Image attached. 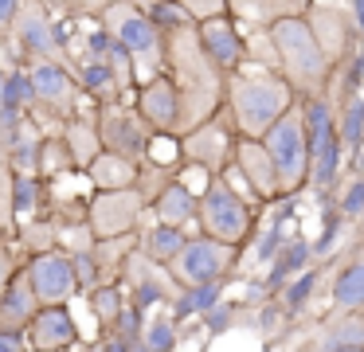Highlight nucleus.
Returning a JSON list of instances; mask_svg holds the SVG:
<instances>
[{
    "label": "nucleus",
    "instance_id": "obj_1",
    "mask_svg": "<svg viewBox=\"0 0 364 352\" xmlns=\"http://www.w3.org/2000/svg\"><path fill=\"white\" fill-rule=\"evenodd\" d=\"M298 106V90L267 63H247L243 70L223 78L220 114L239 137H262L282 114Z\"/></svg>",
    "mask_w": 364,
    "mask_h": 352
},
{
    "label": "nucleus",
    "instance_id": "obj_2",
    "mask_svg": "<svg viewBox=\"0 0 364 352\" xmlns=\"http://www.w3.org/2000/svg\"><path fill=\"white\" fill-rule=\"evenodd\" d=\"M262 39L270 43V59L274 70L301 94H329L333 90V63L325 55V47L317 43L314 23L306 12L278 16L262 28Z\"/></svg>",
    "mask_w": 364,
    "mask_h": 352
},
{
    "label": "nucleus",
    "instance_id": "obj_3",
    "mask_svg": "<svg viewBox=\"0 0 364 352\" xmlns=\"http://www.w3.org/2000/svg\"><path fill=\"white\" fill-rule=\"evenodd\" d=\"M262 211H267V203H247L243 196H235L215 176L196 203V235H208V239H220L228 247L247 250V242L259 231Z\"/></svg>",
    "mask_w": 364,
    "mask_h": 352
},
{
    "label": "nucleus",
    "instance_id": "obj_4",
    "mask_svg": "<svg viewBox=\"0 0 364 352\" xmlns=\"http://www.w3.org/2000/svg\"><path fill=\"white\" fill-rule=\"evenodd\" d=\"M95 16H98V23L137 59V75H141V67L149 70V75H157V70L165 67V36L157 31V23L149 20V12H145L141 4H134V0H114V4L95 8Z\"/></svg>",
    "mask_w": 364,
    "mask_h": 352
},
{
    "label": "nucleus",
    "instance_id": "obj_5",
    "mask_svg": "<svg viewBox=\"0 0 364 352\" xmlns=\"http://www.w3.org/2000/svg\"><path fill=\"white\" fill-rule=\"evenodd\" d=\"M259 141L270 153V164H274V176H278V192L282 196L286 192H306L309 188V137H306L298 106L278 117Z\"/></svg>",
    "mask_w": 364,
    "mask_h": 352
},
{
    "label": "nucleus",
    "instance_id": "obj_6",
    "mask_svg": "<svg viewBox=\"0 0 364 352\" xmlns=\"http://www.w3.org/2000/svg\"><path fill=\"white\" fill-rule=\"evenodd\" d=\"M243 258L239 247H228L220 239H208V235H188L184 250L168 262L176 286H204V282H231L235 278V266Z\"/></svg>",
    "mask_w": 364,
    "mask_h": 352
},
{
    "label": "nucleus",
    "instance_id": "obj_7",
    "mask_svg": "<svg viewBox=\"0 0 364 352\" xmlns=\"http://www.w3.org/2000/svg\"><path fill=\"white\" fill-rule=\"evenodd\" d=\"M149 219V200L141 188H118V192H95L87 200V223L95 239H118L137 235Z\"/></svg>",
    "mask_w": 364,
    "mask_h": 352
},
{
    "label": "nucleus",
    "instance_id": "obj_8",
    "mask_svg": "<svg viewBox=\"0 0 364 352\" xmlns=\"http://www.w3.org/2000/svg\"><path fill=\"white\" fill-rule=\"evenodd\" d=\"M247 23H239L235 16H212V20L196 23V43L204 51V59L220 70L223 78L243 70L251 63V39H247Z\"/></svg>",
    "mask_w": 364,
    "mask_h": 352
},
{
    "label": "nucleus",
    "instance_id": "obj_9",
    "mask_svg": "<svg viewBox=\"0 0 364 352\" xmlns=\"http://www.w3.org/2000/svg\"><path fill=\"white\" fill-rule=\"evenodd\" d=\"M122 289H126V302L137 305L141 313H157L168 309V302L176 297V282L168 274V266H157L153 258H145L141 250H129V258L122 262Z\"/></svg>",
    "mask_w": 364,
    "mask_h": 352
},
{
    "label": "nucleus",
    "instance_id": "obj_10",
    "mask_svg": "<svg viewBox=\"0 0 364 352\" xmlns=\"http://www.w3.org/2000/svg\"><path fill=\"white\" fill-rule=\"evenodd\" d=\"M24 278L40 305H71V297L82 294L79 278H75L71 250H63V247L24 258Z\"/></svg>",
    "mask_w": 364,
    "mask_h": 352
},
{
    "label": "nucleus",
    "instance_id": "obj_11",
    "mask_svg": "<svg viewBox=\"0 0 364 352\" xmlns=\"http://www.w3.org/2000/svg\"><path fill=\"white\" fill-rule=\"evenodd\" d=\"M4 39L12 43L16 59H24V63L63 59L59 39H55V20H51L48 4H40V0H24V4H20V12H16V20H12V28ZM4 39H0V43H4Z\"/></svg>",
    "mask_w": 364,
    "mask_h": 352
},
{
    "label": "nucleus",
    "instance_id": "obj_12",
    "mask_svg": "<svg viewBox=\"0 0 364 352\" xmlns=\"http://www.w3.org/2000/svg\"><path fill=\"white\" fill-rule=\"evenodd\" d=\"M28 75H32L36 106L48 110V114L59 117V122H67V117L75 114V102L82 98L75 67L63 63V59H40V63H28Z\"/></svg>",
    "mask_w": 364,
    "mask_h": 352
},
{
    "label": "nucleus",
    "instance_id": "obj_13",
    "mask_svg": "<svg viewBox=\"0 0 364 352\" xmlns=\"http://www.w3.org/2000/svg\"><path fill=\"white\" fill-rule=\"evenodd\" d=\"M235 141H239V133L231 129V122H228L223 114H215V117H208V122H200L196 129L181 133L184 161H188V164H200V169L215 172V176H220V172L231 164Z\"/></svg>",
    "mask_w": 364,
    "mask_h": 352
},
{
    "label": "nucleus",
    "instance_id": "obj_14",
    "mask_svg": "<svg viewBox=\"0 0 364 352\" xmlns=\"http://www.w3.org/2000/svg\"><path fill=\"white\" fill-rule=\"evenodd\" d=\"M134 110L141 114V122L149 125L153 133H181L184 102H181V86L173 82L168 70H157V75H149L137 86Z\"/></svg>",
    "mask_w": 364,
    "mask_h": 352
},
{
    "label": "nucleus",
    "instance_id": "obj_15",
    "mask_svg": "<svg viewBox=\"0 0 364 352\" xmlns=\"http://www.w3.org/2000/svg\"><path fill=\"white\" fill-rule=\"evenodd\" d=\"M98 137H102V149H110V153L129 156V161H145L153 129L141 122V114L134 106L114 102V106L98 110Z\"/></svg>",
    "mask_w": 364,
    "mask_h": 352
},
{
    "label": "nucleus",
    "instance_id": "obj_16",
    "mask_svg": "<svg viewBox=\"0 0 364 352\" xmlns=\"http://www.w3.org/2000/svg\"><path fill=\"white\" fill-rule=\"evenodd\" d=\"M28 348H48V352H75L82 341L79 321H75L71 305H40L24 333Z\"/></svg>",
    "mask_w": 364,
    "mask_h": 352
},
{
    "label": "nucleus",
    "instance_id": "obj_17",
    "mask_svg": "<svg viewBox=\"0 0 364 352\" xmlns=\"http://www.w3.org/2000/svg\"><path fill=\"white\" fill-rule=\"evenodd\" d=\"M231 164L243 172V180L255 188L262 203H274L278 196V176H274V164H270V153L262 149L259 137H239L235 141V153H231Z\"/></svg>",
    "mask_w": 364,
    "mask_h": 352
},
{
    "label": "nucleus",
    "instance_id": "obj_18",
    "mask_svg": "<svg viewBox=\"0 0 364 352\" xmlns=\"http://www.w3.org/2000/svg\"><path fill=\"white\" fill-rule=\"evenodd\" d=\"M196 196L181 184V180H168L161 184V192L149 200V223H168V227H184L188 235H196Z\"/></svg>",
    "mask_w": 364,
    "mask_h": 352
},
{
    "label": "nucleus",
    "instance_id": "obj_19",
    "mask_svg": "<svg viewBox=\"0 0 364 352\" xmlns=\"http://www.w3.org/2000/svg\"><path fill=\"white\" fill-rule=\"evenodd\" d=\"M333 313H364V247L353 250L329 278Z\"/></svg>",
    "mask_w": 364,
    "mask_h": 352
},
{
    "label": "nucleus",
    "instance_id": "obj_20",
    "mask_svg": "<svg viewBox=\"0 0 364 352\" xmlns=\"http://www.w3.org/2000/svg\"><path fill=\"white\" fill-rule=\"evenodd\" d=\"M317 258H314V242H309V235H301V231H294L290 239H286V247L274 255V262L262 270V282H267V294L270 297H278V289L286 286V282L294 278V274H301V270H309Z\"/></svg>",
    "mask_w": 364,
    "mask_h": 352
},
{
    "label": "nucleus",
    "instance_id": "obj_21",
    "mask_svg": "<svg viewBox=\"0 0 364 352\" xmlns=\"http://www.w3.org/2000/svg\"><path fill=\"white\" fill-rule=\"evenodd\" d=\"M36 313H40V302H36L32 286H28V278H24V266H20V274L9 282V289L0 294V333L24 336Z\"/></svg>",
    "mask_w": 364,
    "mask_h": 352
},
{
    "label": "nucleus",
    "instance_id": "obj_22",
    "mask_svg": "<svg viewBox=\"0 0 364 352\" xmlns=\"http://www.w3.org/2000/svg\"><path fill=\"white\" fill-rule=\"evenodd\" d=\"M82 172L90 176L95 192H118V188H137L141 161H129V156H118V153H110V149H102Z\"/></svg>",
    "mask_w": 364,
    "mask_h": 352
},
{
    "label": "nucleus",
    "instance_id": "obj_23",
    "mask_svg": "<svg viewBox=\"0 0 364 352\" xmlns=\"http://www.w3.org/2000/svg\"><path fill=\"white\" fill-rule=\"evenodd\" d=\"M63 145L71 153V164L75 169H87L98 153H102V137H98V114H71L63 122Z\"/></svg>",
    "mask_w": 364,
    "mask_h": 352
},
{
    "label": "nucleus",
    "instance_id": "obj_24",
    "mask_svg": "<svg viewBox=\"0 0 364 352\" xmlns=\"http://www.w3.org/2000/svg\"><path fill=\"white\" fill-rule=\"evenodd\" d=\"M228 297V282H204V286H184L176 289V297L168 302V317L176 325H188V321H200L212 305H220Z\"/></svg>",
    "mask_w": 364,
    "mask_h": 352
},
{
    "label": "nucleus",
    "instance_id": "obj_25",
    "mask_svg": "<svg viewBox=\"0 0 364 352\" xmlns=\"http://www.w3.org/2000/svg\"><path fill=\"white\" fill-rule=\"evenodd\" d=\"M12 215H16V223H24V219L40 215V211H51L55 203H51V192H48V180L40 176V172H12Z\"/></svg>",
    "mask_w": 364,
    "mask_h": 352
},
{
    "label": "nucleus",
    "instance_id": "obj_26",
    "mask_svg": "<svg viewBox=\"0 0 364 352\" xmlns=\"http://www.w3.org/2000/svg\"><path fill=\"white\" fill-rule=\"evenodd\" d=\"M314 348L317 352L364 348V313H333V317H325L314 333Z\"/></svg>",
    "mask_w": 364,
    "mask_h": 352
},
{
    "label": "nucleus",
    "instance_id": "obj_27",
    "mask_svg": "<svg viewBox=\"0 0 364 352\" xmlns=\"http://www.w3.org/2000/svg\"><path fill=\"white\" fill-rule=\"evenodd\" d=\"M317 0H228V12L247 28H267L278 16H294V12H309Z\"/></svg>",
    "mask_w": 364,
    "mask_h": 352
},
{
    "label": "nucleus",
    "instance_id": "obj_28",
    "mask_svg": "<svg viewBox=\"0 0 364 352\" xmlns=\"http://www.w3.org/2000/svg\"><path fill=\"white\" fill-rule=\"evenodd\" d=\"M59 231H63V223H59L55 208H51V211H40V215L24 219V223L16 227V250H20L24 258L43 255V250H55V247H59Z\"/></svg>",
    "mask_w": 364,
    "mask_h": 352
},
{
    "label": "nucleus",
    "instance_id": "obj_29",
    "mask_svg": "<svg viewBox=\"0 0 364 352\" xmlns=\"http://www.w3.org/2000/svg\"><path fill=\"white\" fill-rule=\"evenodd\" d=\"M321 274H325V262H314L309 270L294 274V278L286 282L282 289H278V297H274V302L286 309V317H290V321H298L301 313H306L309 305H314L317 289H321Z\"/></svg>",
    "mask_w": 364,
    "mask_h": 352
},
{
    "label": "nucleus",
    "instance_id": "obj_30",
    "mask_svg": "<svg viewBox=\"0 0 364 352\" xmlns=\"http://www.w3.org/2000/svg\"><path fill=\"white\" fill-rule=\"evenodd\" d=\"M184 242H188V231H184V227H168V223H149L137 235V250H141L145 258H153L157 266L173 262L184 250Z\"/></svg>",
    "mask_w": 364,
    "mask_h": 352
},
{
    "label": "nucleus",
    "instance_id": "obj_31",
    "mask_svg": "<svg viewBox=\"0 0 364 352\" xmlns=\"http://www.w3.org/2000/svg\"><path fill=\"white\" fill-rule=\"evenodd\" d=\"M267 215V211H262ZM294 231H301L298 223H278V219H259V231H255V239L247 242V250H251V266L255 270H267L270 262H274V255L286 247V239H290Z\"/></svg>",
    "mask_w": 364,
    "mask_h": 352
},
{
    "label": "nucleus",
    "instance_id": "obj_32",
    "mask_svg": "<svg viewBox=\"0 0 364 352\" xmlns=\"http://www.w3.org/2000/svg\"><path fill=\"white\" fill-rule=\"evenodd\" d=\"M82 297H87V309L98 321V329H110L118 321V313L126 309V289H122V282H102V286L87 289Z\"/></svg>",
    "mask_w": 364,
    "mask_h": 352
},
{
    "label": "nucleus",
    "instance_id": "obj_33",
    "mask_svg": "<svg viewBox=\"0 0 364 352\" xmlns=\"http://www.w3.org/2000/svg\"><path fill=\"white\" fill-rule=\"evenodd\" d=\"M317 211H321V231H317V239H309V242H314V258H317V262L329 266V258L337 255V247L345 242V227L348 223H345V215L337 211V200L321 203Z\"/></svg>",
    "mask_w": 364,
    "mask_h": 352
},
{
    "label": "nucleus",
    "instance_id": "obj_34",
    "mask_svg": "<svg viewBox=\"0 0 364 352\" xmlns=\"http://www.w3.org/2000/svg\"><path fill=\"white\" fill-rule=\"evenodd\" d=\"M247 317H251V309H247L243 302H235V297H223V302L212 305V309H208L204 317L196 321V325H200V336H204V341H215V336L231 333V329H235L239 321H247Z\"/></svg>",
    "mask_w": 364,
    "mask_h": 352
},
{
    "label": "nucleus",
    "instance_id": "obj_35",
    "mask_svg": "<svg viewBox=\"0 0 364 352\" xmlns=\"http://www.w3.org/2000/svg\"><path fill=\"white\" fill-rule=\"evenodd\" d=\"M184 341V329L168 317V309H157L145 317V329H141V344L153 352H176Z\"/></svg>",
    "mask_w": 364,
    "mask_h": 352
},
{
    "label": "nucleus",
    "instance_id": "obj_36",
    "mask_svg": "<svg viewBox=\"0 0 364 352\" xmlns=\"http://www.w3.org/2000/svg\"><path fill=\"white\" fill-rule=\"evenodd\" d=\"M145 164L161 172H173L184 164V149H181V133H153L149 137V149H145Z\"/></svg>",
    "mask_w": 364,
    "mask_h": 352
},
{
    "label": "nucleus",
    "instance_id": "obj_37",
    "mask_svg": "<svg viewBox=\"0 0 364 352\" xmlns=\"http://www.w3.org/2000/svg\"><path fill=\"white\" fill-rule=\"evenodd\" d=\"M0 102L4 106H16V110H36V90H32V75L28 67H12L4 70V86H0Z\"/></svg>",
    "mask_w": 364,
    "mask_h": 352
},
{
    "label": "nucleus",
    "instance_id": "obj_38",
    "mask_svg": "<svg viewBox=\"0 0 364 352\" xmlns=\"http://www.w3.org/2000/svg\"><path fill=\"white\" fill-rule=\"evenodd\" d=\"M247 325H251L262 341H278V336L286 333V325H290V317H286V309L274 302V297H270V302L255 305L251 317H247Z\"/></svg>",
    "mask_w": 364,
    "mask_h": 352
},
{
    "label": "nucleus",
    "instance_id": "obj_39",
    "mask_svg": "<svg viewBox=\"0 0 364 352\" xmlns=\"http://www.w3.org/2000/svg\"><path fill=\"white\" fill-rule=\"evenodd\" d=\"M337 94L341 98V106L345 102H353V98H360L364 94V47L356 43L353 47V55L345 59V70H341V82H337V90H329V98Z\"/></svg>",
    "mask_w": 364,
    "mask_h": 352
},
{
    "label": "nucleus",
    "instance_id": "obj_40",
    "mask_svg": "<svg viewBox=\"0 0 364 352\" xmlns=\"http://www.w3.org/2000/svg\"><path fill=\"white\" fill-rule=\"evenodd\" d=\"M141 8L149 12V20L157 23L161 36H168V31H181V28H192V23H196L181 4H176V0H149V4H141Z\"/></svg>",
    "mask_w": 364,
    "mask_h": 352
},
{
    "label": "nucleus",
    "instance_id": "obj_41",
    "mask_svg": "<svg viewBox=\"0 0 364 352\" xmlns=\"http://www.w3.org/2000/svg\"><path fill=\"white\" fill-rule=\"evenodd\" d=\"M337 211L345 215V223H356L364 211V172L360 176H348L345 184L337 188Z\"/></svg>",
    "mask_w": 364,
    "mask_h": 352
},
{
    "label": "nucleus",
    "instance_id": "obj_42",
    "mask_svg": "<svg viewBox=\"0 0 364 352\" xmlns=\"http://www.w3.org/2000/svg\"><path fill=\"white\" fill-rule=\"evenodd\" d=\"M145 317H149V313H141L137 305L126 302V309L118 313V321H114L110 329H98V333H114V336H122L126 344H137L141 341V329H145Z\"/></svg>",
    "mask_w": 364,
    "mask_h": 352
},
{
    "label": "nucleus",
    "instance_id": "obj_43",
    "mask_svg": "<svg viewBox=\"0 0 364 352\" xmlns=\"http://www.w3.org/2000/svg\"><path fill=\"white\" fill-rule=\"evenodd\" d=\"M20 266H24V255L16 250V242L0 239V294H4V289H9V282L20 274Z\"/></svg>",
    "mask_w": 364,
    "mask_h": 352
},
{
    "label": "nucleus",
    "instance_id": "obj_44",
    "mask_svg": "<svg viewBox=\"0 0 364 352\" xmlns=\"http://www.w3.org/2000/svg\"><path fill=\"white\" fill-rule=\"evenodd\" d=\"M176 4H181L196 23L200 20H212V16H231L228 12V0H176Z\"/></svg>",
    "mask_w": 364,
    "mask_h": 352
},
{
    "label": "nucleus",
    "instance_id": "obj_45",
    "mask_svg": "<svg viewBox=\"0 0 364 352\" xmlns=\"http://www.w3.org/2000/svg\"><path fill=\"white\" fill-rule=\"evenodd\" d=\"M82 47H87V59H106V51L114 47V36L102 28V23H95V28L82 36Z\"/></svg>",
    "mask_w": 364,
    "mask_h": 352
},
{
    "label": "nucleus",
    "instance_id": "obj_46",
    "mask_svg": "<svg viewBox=\"0 0 364 352\" xmlns=\"http://www.w3.org/2000/svg\"><path fill=\"white\" fill-rule=\"evenodd\" d=\"M20 4H24V0H0V39L9 36V28H12V20H16Z\"/></svg>",
    "mask_w": 364,
    "mask_h": 352
},
{
    "label": "nucleus",
    "instance_id": "obj_47",
    "mask_svg": "<svg viewBox=\"0 0 364 352\" xmlns=\"http://www.w3.org/2000/svg\"><path fill=\"white\" fill-rule=\"evenodd\" d=\"M345 16H348V23H353V31L364 39V0H348V4H345Z\"/></svg>",
    "mask_w": 364,
    "mask_h": 352
},
{
    "label": "nucleus",
    "instance_id": "obj_48",
    "mask_svg": "<svg viewBox=\"0 0 364 352\" xmlns=\"http://www.w3.org/2000/svg\"><path fill=\"white\" fill-rule=\"evenodd\" d=\"M0 352H28V341L16 333H0Z\"/></svg>",
    "mask_w": 364,
    "mask_h": 352
},
{
    "label": "nucleus",
    "instance_id": "obj_49",
    "mask_svg": "<svg viewBox=\"0 0 364 352\" xmlns=\"http://www.w3.org/2000/svg\"><path fill=\"white\" fill-rule=\"evenodd\" d=\"M129 352H153V348H145V344L137 341V344H129Z\"/></svg>",
    "mask_w": 364,
    "mask_h": 352
},
{
    "label": "nucleus",
    "instance_id": "obj_50",
    "mask_svg": "<svg viewBox=\"0 0 364 352\" xmlns=\"http://www.w3.org/2000/svg\"><path fill=\"white\" fill-rule=\"evenodd\" d=\"M356 235L364 239V211H360V219H356Z\"/></svg>",
    "mask_w": 364,
    "mask_h": 352
},
{
    "label": "nucleus",
    "instance_id": "obj_51",
    "mask_svg": "<svg viewBox=\"0 0 364 352\" xmlns=\"http://www.w3.org/2000/svg\"><path fill=\"white\" fill-rule=\"evenodd\" d=\"M329 352H364V348H329Z\"/></svg>",
    "mask_w": 364,
    "mask_h": 352
},
{
    "label": "nucleus",
    "instance_id": "obj_52",
    "mask_svg": "<svg viewBox=\"0 0 364 352\" xmlns=\"http://www.w3.org/2000/svg\"><path fill=\"white\" fill-rule=\"evenodd\" d=\"M0 86H4V67H0ZM0 106H4V102H0Z\"/></svg>",
    "mask_w": 364,
    "mask_h": 352
},
{
    "label": "nucleus",
    "instance_id": "obj_53",
    "mask_svg": "<svg viewBox=\"0 0 364 352\" xmlns=\"http://www.w3.org/2000/svg\"><path fill=\"white\" fill-rule=\"evenodd\" d=\"M28 352H48V348H28Z\"/></svg>",
    "mask_w": 364,
    "mask_h": 352
},
{
    "label": "nucleus",
    "instance_id": "obj_54",
    "mask_svg": "<svg viewBox=\"0 0 364 352\" xmlns=\"http://www.w3.org/2000/svg\"><path fill=\"white\" fill-rule=\"evenodd\" d=\"M40 4H55V0H40Z\"/></svg>",
    "mask_w": 364,
    "mask_h": 352
},
{
    "label": "nucleus",
    "instance_id": "obj_55",
    "mask_svg": "<svg viewBox=\"0 0 364 352\" xmlns=\"http://www.w3.org/2000/svg\"><path fill=\"white\" fill-rule=\"evenodd\" d=\"M87 352H98V348H95V344H90V348H87Z\"/></svg>",
    "mask_w": 364,
    "mask_h": 352
},
{
    "label": "nucleus",
    "instance_id": "obj_56",
    "mask_svg": "<svg viewBox=\"0 0 364 352\" xmlns=\"http://www.w3.org/2000/svg\"><path fill=\"white\" fill-rule=\"evenodd\" d=\"M360 106H364V94H360Z\"/></svg>",
    "mask_w": 364,
    "mask_h": 352
},
{
    "label": "nucleus",
    "instance_id": "obj_57",
    "mask_svg": "<svg viewBox=\"0 0 364 352\" xmlns=\"http://www.w3.org/2000/svg\"><path fill=\"white\" fill-rule=\"evenodd\" d=\"M309 352H317V348H309Z\"/></svg>",
    "mask_w": 364,
    "mask_h": 352
}]
</instances>
